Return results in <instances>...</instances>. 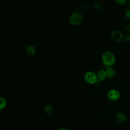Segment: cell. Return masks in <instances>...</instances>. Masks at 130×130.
<instances>
[{
	"label": "cell",
	"mask_w": 130,
	"mask_h": 130,
	"mask_svg": "<svg viewBox=\"0 0 130 130\" xmlns=\"http://www.w3.org/2000/svg\"><path fill=\"white\" fill-rule=\"evenodd\" d=\"M102 61L103 63L107 67H112L116 61V57L114 54L110 51H106L102 55Z\"/></svg>",
	"instance_id": "obj_1"
},
{
	"label": "cell",
	"mask_w": 130,
	"mask_h": 130,
	"mask_svg": "<svg viewBox=\"0 0 130 130\" xmlns=\"http://www.w3.org/2000/svg\"><path fill=\"white\" fill-rule=\"evenodd\" d=\"M83 20V15L79 12H75L71 14L69 17V21L73 25L80 24Z\"/></svg>",
	"instance_id": "obj_2"
},
{
	"label": "cell",
	"mask_w": 130,
	"mask_h": 130,
	"mask_svg": "<svg viewBox=\"0 0 130 130\" xmlns=\"http://www.w3.org/2000/svg\"><path fill=\"white\" fill-rule=\"evenodd\" d=\"M84 78L86 82L90 85L96 84L99 81L96 74L92 71H87L84 74Z\"/></svg>",
	"instance_id": "obj_3"
},
{
	"label": "cell",
	"mask_w": 130,
	"mask_h": 130,
	"mask_svg": "<svg viewBox=\"0 0 130 130\" xmlns=\"http://www.w3.org/2000/svg\"><path fill=\"white\" fill-rule=\"evenodd\" d=\"M124 34L119 30H113L110 35L112 40L117 43H119L123 41L124 40Z\"/></svg>",
	"instance_id": "obj_4"
},
{
	"label": "cell",
	"mask_w": 130,
	"mask_h": 130,
	"mask_svg": "<svg viewBox=\"0 0 130 130\" xmlns=\"http://www.w3.org/2000/svg\"><path fill=\"white\" fill-rule=\"evenodd\" d=\"M107 97L111 101H115L119 99L120 97V93L119 90L116 89H112L108 91L107 93Z\"/></svg>",
	"instance_id": "obj_5"
},
{
	"label": "cell",
	"mask_w": 130,
	"mask_h": 130,
	"mask_svg": "<svg viewBox=\"0 0 130 130\" xmlns=\"http://www.w3.org/2000/svg\"><path fill=\"white\" fill-rule=\"evenodd\" d=\"M96 76L99 81H103L107 78L105 70L103 69L100 70L98 72L96 73Z\"/></svg>",
	"instance_id": "obj_6"
},
{
	"label": "cell",
	"mask_w": 130,
	"mask_h": 130,
	"mask_svg": "<svg viewBox=\"0 0 130 130\" xmlns=\"http://www.w3.org/2000/svg\"><path fill=\"white\" fill-rule=\"evenodd\" d=\"M105 71L106 72L107 78L111 79L115 77L116 75V71L114 68H113L112 67H107Z\"/></svg>",
	"instance_id": "obj_7"
},
{
	"label": "cell",
	"mask_w": 130,
	"mask_h": 130,
	"mask_svg": "<svg viewBox=\"0 0 130 130\" xmlns=\"http://www.w3.org/2000/svg\"><path fill=\"white\" fill-rule=\"evenodd\" d=\"M115 118L118 122L123 123L126 120V116L124 113L121 112H119L116 114Z\"/></svg>",
	"instance_id": "obj_8"
},
{
	"label": "cell",
	"mask_w": 130,
	"mask_h": 130,
	"mask_svg": "<svg viewBox=\"0 0 130 130\" xmlns=\"http://www.w3.org/2000/svg\"><path fill=\"white\" fill-rule=\"evenodd\" d=\"M36 49L34 46L33 45H29L27 47L26 49V53L27 56L32 57L34 56L36 54Z\"/></svg>",
	"instance_id": "obj_9"
},
{
	"label": "cell",
	"mask_w": 130,
	"mask_h": 130,
	"mask_svg": "<svg viewBox=\"0 0 130 130\" xmlns=\"http://www.w3.org/2000/svg\"><path fill=\"white\" fill-rule=\"evenodd\" d=\"M93 8L96 11L101 12L103 10V6L100 2H95L93 5Z\"/></svg>",
	"instance_id": "obj_10"
},
{
	"label": "cell",
	"mask_w": 130,
	"mask_h": 130,
	"mask_svg": "<svg viewBox=\"0 0 130 130\" xmlns=\"http://www.w3.org/2000/svg\"><path fill=\"white\" fill-rule=\"evenodd\" d=\"M53 111V107L51 105H47L45 106L44 108V111L47 114H52Z\"/></svg>",
	"instance_id": "obj_11"
},
{
	"label": "cell",
	"mask_w": 130,
	"mask_h": 130,
	"mask_svg": "<svg viewBox=\"0 0 130 130\" xmlns=\"http://www.w3.org/2000/svg\"><path fill=\"white\" fill-rule=\"evenodd\" d=\"M7 105L6 100L3 97H0V110H3Z\"/></svg>",
	"instance_id": "obj_12"
},
{
	"label": "cell",
	"mask_w": 130,
	"mask_h": 130,
	"mask_svg": "<svg viewBox=\"0 0 130 130\" xmlns=\"http://www.w3.org/2000/svg\"><path fill=\"white\" fill-rule=\"evenodd\" d=\"M81 11L82 12H86L87 11H88L89 9V6L87 4H84L83 5H82V6L80 8Z\"/></svg>",
	"instance_id": "obj_13"
},
{
	"label": "cell",
	"mask_w": 130,
	"mask_h": 130,
	"mask_svg": "<svg viewBox=\"0 0 130 130\" xmlns=\"http://www.w3.org/2000/svg\"><path fill=\"white\" fill-rule=\"evenodd\" d=\"M123 31L126 35H129L130 34V25H126L123 28Z\"/></svg>",
	"instance_id": "obj_14"
},
{
	"label": "cell",
	"mask_w": 130,
	"mask_h": 130,
	"mask_svg": "<svg viewBox=\"0 0 130 130\" xmlns=\"http://www.w3.org/2000/svg\"><path fill=\"white\" fill-rule=\"evenodd\" d=\"M115 2L119 5H123L126 3L127 0H115Z\"/></svg>",
	"instance_id": "obj_15"
},
{
	"label": "cell",
	"mask_w": 130,
	"mask_h": 130,
	"mask_svg": "<svg viewBox=\"0 0 130 130\" xmlns=\"http://www.w3.org/2000/svg\"><path fill=\"white\" fill-rule=\"evenodd\" d=\"M124 15H125V17H126V18L130 20V9H127L125 11Z\"/></svg>",
	"instance_id": "obj_16"
},
{
	"label": "cell",
	"mask_w": 130,
	"mask_h": 130,
	"mask_svg": "<svg viewBox=\"0 0 130 130\" xmlns=\"http://www.w3.org/2000/svg\"><path fill=\"white\" fill-rule=\"evenodd\" d=\"M124 40L126 42H130V35H126L124 36Z\"/></svg>",
	"instance_id": "obj_17"
},
{
	"label": "cell",
	"mask_w": 130,
	"mask_h": 130,
	"mask_svg": "<svg viewBox=\"0 0 130 130\" xmlns=\"http://www.w3.org/2000/svg\"><path fill=\"white\" fill-rule=\"evenodd\" d=\"M126 4L127 6H128V7H129V9H130V0H127Z\"/></svg>",
	"instance_id": "obj_18"
},
{
	"label": "cell",
	"mask_w": 130,
	"mask_h": 130,
	"mask_svg": "<svg viewBox=\"0 0 130 130\" xmlns=\"http://www.w3.org/2000/svg\"><path fill=\"white\" fill-rule=\"evenodd\" d=\"M58 130H67V129L64 127H60V128H58Z\"/></svg>",
	"instance_id": "obj_19"
}]
</instances>
